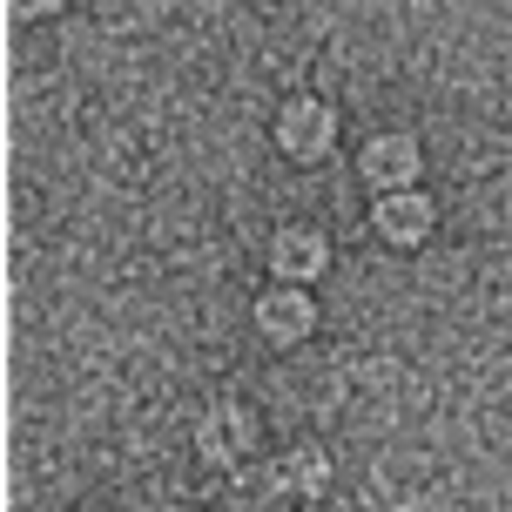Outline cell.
I'll use <instances>...</instances> for the list:
<instances>
[{
    "label": "cell",
    "mask_w": 512,
    "mask_h": 512,
    "mask_svg": "<svg viewBox=\"0 0 512 512\" xmlns=\"http://www.w3.org/2000/svg\"><path fill=\"white\" fill-rule=\"evenodd\" d=\"M371 223H378V236H391V243H418V236L432 230V203L411 196V189H378Z\"/></svg>",
    "instance_id": "7a4b0ae2"
},
{
    "label": "cell",
    "mask_w": 512,
    "mask_h": 512,
    "mask_svg": "<svg viewBox=\"0 0 512 512\" xmlns=\"http://www.w3.org/2000/svg\"><path fill=\"white\" fill-rule=\"evenodd\" d=\"M331 135H337V122H331V108H324V102H290L277 115V142L290 155H324V149H331Z\"/></svg>",
    "instance_id": "6da1fadb"
},
{
    "label": "cell",
    "mask_w": 512,
    "mask_h": 512,
    "mask_svg": "<svg viewBox=\"0 0 512 512\" xmlns=\"http://www.w3.org/2000/svg\"><path fill=\"white\" fill-rule=\"evenodd\" d=\"M243 432H250V418H243V411H230V418H209V425H203V459H230V452H236L230 438H243Z\"/></svg>",
    "instance_id": "8992f818"
},
{
    "label": "cell",
    "mask_w": 512,
    "mask_h": 512,
    "mask_svg": "<svg viewBox=\"0 0 512 512\" xmlns=\"http://www.w3.org/2000/svg\"><path fill=\"white\" fill-rule=\"evenodd\" d=\"M310 317H317V310H310V297H304V290H290V283H283V290H270V297L256 304V324L277 337V344H297V337L310 331Z\"/></svg>",
    "instance_id": "5b68a950"
},
{
    "label": "cell",
    "mask_w": 512,
    "mask_h": 512,
    "mask_svg": "<svg viewBox=\"0 0 512 512\" xmlns=\"http://www.w3.org/2000/svg\"><path fill=\"white\" fill-rule=\"evenodd\" d=\"M270 263H277V283H304V277H317V270L331 263V250H324L317 230H277Z\"/></svg>",
    "instance_id": "3957f363"
},
{
    "label": "cell",
    "mask_w": 512,
    "mask_h": 512,
    "mask_svg": "<svg viewBox=\"0 0 512 512\" xmlns=\"http://www.w3.org/2000/svg\"><path fill=\"white\" fill-rule=\"evenodd\" d=\"M364 176L378 182V189H405L418 176V142L411 135H378V142H364Z\"/></svg>",
    "instance_id": "277c9868"
},
{
    "label": "cell",
    "mask_w": 512,
    "mask_h": 512,
    "mask_svg": "<svg viewBox=\"0 0 512 512\" xmlns=\"http://www.w3.org/2000/svg\"><path fill=\"white\" fill-rule=\"evenodd\" d=\"M14 14H27V21L34 14H61V0H14Z\"/></svg>",
    "instance_id": "ba28073f"
},
{
    "label": "cell",
    "mask_w": 512,
    "mask_h": 512,
    "mask_svg": "<svg viewBox=\"0 0 512 512\" xmlns=\"http://www.w3.org/2000/svg\"><path fill=\"white\" fill-rule=\"evenodd\" d=\"M290 486H297V492H317V486H324V459H317V452H297V465H290Z\"/></svg>",
    "instance_id": "52a82bcc"
}]
</instances>
